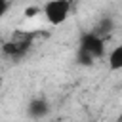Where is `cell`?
<instances>
[{
  "mask_svg": "<svg viewBox=\"0 0 122 122\" xmlns=\"http://www.w3.org/2000/svg\"><path fill=\"white\" fill-rule=\"evenodd\" d=\"M30 44H32V34L19 30V32H13L8 42L2 44V53L6 57H10V59L17 61V59H21V57H25L29 53Z\"/></svg>",
  "mask_w": 122,
  "mask_h": 122,
  "instance_id": "7a4b0ae2",
  "label": "cell"
},
{
  "mask_svg": "<svg viewBox=\"0 0 122 122\" xmlns=\"http://www.w3.org/2000/svg\"><path fill=\"white\" fill-rule=\"evenodd\" d=\"M107 63H109V71H111V72L122 71V46H114V48L109 51Z\"/></svg>",
  "mask_w": 122,
  "mask_h": 122,
  "instance_id": "8992f818",
  "label": "cell"
},
{
  "mask_svg": "<svg viewBox=\"0 0 122 122\" xmlns=\"http://www.w3.org/2000/svg\"><path fill=\"white\" fill-rule=\"evenodd\" d=\"M116 29V21H114V17L112 15H103L90 30L95 34V36H99V38H103V40H107L111 34H112V30Z\"/></svg>",
  "mask_w": 122,
  "mask_h": 122,
  "instance_id": "5b68a950",
  "label": "cell"
},
{
  "mask_svg": "<svg viewBox=\"0 0 122 122\" xmlns=\"http://www.w3.org/2000/svg\"><path fill=\"white\" fill-rule=\"evenodd\" d=\"M38 11H40V8H36V6H29V8H25V17L30 19V17H34Z\"/></svg>",
  "mask_w": 122,
  "mask_h": 122,
  "instance_id": "52a82bcc",
  "label": "cell"
},
{
  "mask_svg": "<svg viewBox=\"0 0 122 122\" xmlns=\"http://www.w3.org/2000/svg\"><path fill=\"white\" fill-rule=\"evenodd\" d=\"M8 10H10V0H0V19L8 13Z\"/></svg>",
  "mask_w": 122,
  "mask_h": 122,
  "instance_id": "ba28073f",
  "label": "cell"
},
{
  "mask_svg": "<svg viewBox=\"0 0 122 122\" xmlns=\"http://www.w3.org/2000/svg\"><path fill=\"white\" fill-rule=\"evenodd\" d=\"M50 112H51V105L44 95H36L27 103V116L32 120H42L50 116Z\"/></svg>",
  "mask_w": 122,
  "mask_h": 122,
  "instance_id": "277c9868",
  "label": "cell"
},
{
  "mask_svg": "<svg viewBox=\"0 0 122 122\" xmlns=\"http://www.w3.org/2000/svg\"><path fill=\"white\" fill-rule=\"evenodd\" d=\"M0 88H2V78H0Z\"/></svg>",
  "mask_w": 122,
  "mask_h": 122,
  "instance_id": "9c48e42d",
  "label": "cell"
},
{
  "mask_svg": "<svg viewBox=\"0 0 122 122\" xmlns=\"http://www.w3.org/2000/svg\"><path fill=\"white\" fill-rule=\"evenodd\" d=\"M40 11L51 27H59L71 15V0H48Z\"/></svg>",
  "mask_w": 122,
  "mask_h": 122,
  "instance_id": "3957f363",
  "label": "cell"
},
{
  "mask_svg": "<svg viewBox=\"0 0 122 122\" xmlns=\"http://www.w3.org/2000/svg\"><path fill=\"white\" fill-rule=\"evenodd\" d=\"M105 40L95 36L92 30H84L78 38V46H76V55L74 61L80 67H92L95 61H99L105 55Z\"/></svg>",
  "mask_w": 122,
  "mask_h": 122,
  "instance_id": "6da1fadb",
  "label": "cell"
}]
</instances>
